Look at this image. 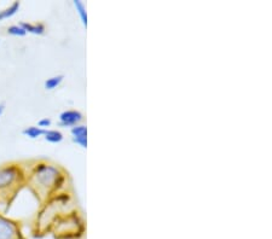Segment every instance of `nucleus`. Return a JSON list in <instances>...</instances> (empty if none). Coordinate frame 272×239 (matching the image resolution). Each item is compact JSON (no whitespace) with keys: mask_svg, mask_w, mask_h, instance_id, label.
<instances>
[{"mask_svg":"<svg viewBox=\"0 0 272 239\" xmlns=\"http://www.w3.org/2000/svg\"><path fill=\"white\" fill-rule=\"evenodd\" d=\"M66 180L67 174L61 167L50 162L38 161L27 171L26 186L31 189L41 204H45L59 194Z\"/></svg>","mask_w":272,"mask_h":239,"instance_id":"1","label":"nucleus"},{"mask_svg":"<svg viewBox=\"0 0 272 239\" xmlns=\"http://www.w3.org/2000/svg\"><path fill=\"white\" fill-rule=\"evenodd\" d=\"M27 169L22 163L10 162L0 166V204L9 206L26 186Z\"/></svg>","mask_w":272,"mask_h":239,"instance_id":"2","label":"nucleus"},{"mask_svg":"<svg viewBox=\"0 0 272 239\" xmlns=\"http://www.w3.org/2000/svg\"><path fill=\"white\" fill-rule=\"evenodd\" d=\"M0 239H26L19 223L0 213Z\"/></svg>","mask_w":272,"mask_h":239,"instance_id":"3","label":"nucleus"},{"mask_svg":"<svg viewBox=\"0 0 272 239\" xmlns=\"http://www.w3.org/2000/svg\"><path fill=\"white\" fill-rule=\"evenodd\" d=\"M84 121V115L83 112H79V110H74V109H69V110H64L59 114V121L58 125L61 127H74V126L80 125L81 122Z\"/></svg>","mask_w":272,"mask_h":239,"instance_id":"4","label":"nucleus"},{"mask_svg":"<svg viewBox=\"0 0 272 239\" xmlns=\"http://www.w3.org/2000/svg\"><path fill=\"white\" fill-rule=\"evenodd\" d=\"M70 133L75 144H78L83 149L87 147V127L85 125L74 126L70 128Z\"/></svg>","mask_w":272,"mask_h":239,"instance_id":"5","label":"nucleus"},{"mask_svg":"<svg viewBox=\"0 0 272 239\" xmlns=\"http://www.w3.org/2000/svg\"><path fill=\"white\" fill-rule=\"evenodd\" d=\"M19 26L27 32V33L34 34V35H43L46 32V27L44 26L40 22H36V23H31V22H21Z\"/></svg>","mask_w":272,"mask_h":239,"instance_id":"6","label":"nucleus"},{"mask_svg":"<svg viewBox=\"0 0 272 239\" xmlns=\"http://www.w3.org/2000/svg\"><path fill=\"white\" fill-rule=\"evenodd\" d=\"M43 137L46 142L51 143V144H59L64 139L63 133L58 129H45Z\"/></svg>","mask_w":272,"mask_h":239,"instance_id":"7","label":"nucleus"},{"mask_svg":"<svg viewBox=\"0 0 272 239\" xmlns=\"http://www.w3.org/2000/svg\"><path fill=\"white\" fill-rule=\"evenodd\" d=\"M19 7H21V2L14 1L11 5L2 9L1 11H0V21H5V19H9L11 18V17H14L15 15L18 12Z\"/></svg>","mask_w":272,"mask_h":239,"instance_id":"8","label":"nucleus"},{"mask_svg":"<svg viewBox=\"0 0 272 239\" xmlns=\"http://www.w3.org/2000/svg\"><path fill=\"white\" fill-rule=\"evenodd\" d=\"M44 132H45V129H41L38 126H29V127L24 128L22 133H23V135L28 137L29 139H38V138L43 137Z\"/></svg>","mask_w":272,"mask_h":239,"instance_id":"9","label":"nucleus"},{"mask_svg":"<svg viewBox=\"0 0 272 239\" xmlns=\"http://www.w3.org/2000/svg\"><path fill=\"white\" fill-rule=\"evenodd\" d=\"M74 7L76 9V12L80 16L81 22H83L84 27H87V12H86V6L81 0H74L73 1Z\"/></svg>","mask_w":272,"mask_h":239,"instance_id":"10","label":"nucleus"},{"mask_svg":"<svg viewBox=\"0 0 272 239\" xmlns=\"http://www.w3.org/2000/svg\"><path fill=\"white\" fill-rule=\"evenodd\" d=\"M63 79H64L63 75H56V76H52V78H49L48 80L44 82V87H45L46 91H52L61 85Z\"/></svg>","mask_w":272,"mask_h":239,"instance_id":"11","label":"nucleus"},{"mask_svg":"<svg viewBox=\"0 0 272 239\" xmlns=\"http://www.w3.org/2000/svg\"><path fill=\"white\" fill-rule=\"evenodd\" d=\"M7 34L12 36H26L27 32L19 24H12V26L7 27Z\"/></svg>","mask_w":272,"mask_h":239,"instance_id":"12","label":"nucleus"},{"mask_svg":"<svg viewBox=\"0 0 272 239\" xmlns=\"http://www.w3.org/2000/svg\"><path fill=\"white\" fill-rule=\"evenodd\" d=\"M51 125H52V121H51V119H49V117H44V119L39 120L38 122V127H40L41 129H49V127H51Z\"/></svg>","mask_w":272,"mask_h":239,"instance_id":"13","label":"nucleus"},{"mask_svg":"<svg viewBox=\"0 0 272 239\" xmlns=\"http://www.w3.org/2000/svg\"><path fill=\"white\" fill-rule=\"evenodd\" d=\"M5 112V104L4 103H0V117H1V115L4 114Z\"/></svg>","mask_w":272,"mask_h":239,"instance_id":"14","label":"nucleus"}]
</instances>
